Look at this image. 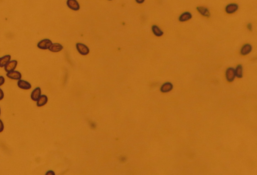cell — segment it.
Wrapping results in <instances>:
<instances>
[{
    "mask_svg": "<svg viewBox=\"0 0 257 175\" xmlns=\"http://www.w3.org/2000/svg\"><path fill=\"white\" fill-rule=\"evenodd\" d=\"M252 49V47L250 44H246L242 47L241 51V53L242 55H248L249 53H250Z\"/></svg>",
    "mask_w": 257,
    "mask_h": 175,
    "instance_id": "9a60e30c",
    "label": "cell"
},
{
    "mask_svg": "<svg viewBox=\"0 0 257 175\" xmlns=\"http://www.w3.org/2000/svg\"><path fill=\"white\" fill-rule=\"evenodd\" d=\"M17 85L18 87L23 90H29L31 88V85L27 81L22 80L21 79L18 80Z\"/></svg>",
    "mask_w": 257,
    "mask_h": 175,
    "instance_id": "8992f818",
    "label": "cell"
},
{
    "mask_svg": "<svg viewBox=\"0 0 257 175\" xmlns=\"http://www.w3.org/2000/svg\"><path fill=\"white\" fill-rule=\"evenodd\" d=\"M66 4L70 9L74 11H78L80 9V5L77 0H68Z\"/></svg>",
    "mask_w": 257,
    "mask_h": 175,
    "instance_id": "277c9868",
    "label": "cell"
},
{
    "mask_svg": "<svg viewBox=\"0 0 257 175\" xmlns=\"http://www.w3.org/2000/svg\"><path fill=\"white\" fill-rule=\"evenodd\" d=\"M4 129V125L2 122V121L0 119V133L3 131Z\"/></svg>",
    "mask_w": 257,
    "mask_h": 175,
    "instance_id": "d6986e66",
    "label": "cell"
},
{
    "mask_svg": "<svg viewBox=\"0 0 257 175\" xmlns=\"http://www.w3.org/2000/svg\"><path fill=\"white\" fill-rule=\"evenodd\" d=\"M239 6L236 4H231L226 6L225 11L228 14H233L237 11Z\"/></svg>",
    "mask_w": 257,
    "mask_h": 175,
    "instance_id": "9c48e42d",
    "label": "cell"
},
{
    "mask_svg": "<svg viewBox=\"0 0 257 175\" xmlns=\"http://www.w3.org/2000/svg\"><path fill=\"white\" fill-rule=\"evenodd\" d=\"M152 30L154 34L156 36H161L163 35V32L158 28L156 25H154L152 26Z\"/></svg>",
    "mask_w": 257,
    "mask_h": 175,
    "instance_id": "e0dca14e",
    "label": "cell"
},
{
    "mask_svg": "<svg viewBox=\"0 0 257 175\" xmlns=\"http://www.w3.org/2000/svg\"><path fill=\"white\" fill-rule=\"evenodd\" d=\"M109 1H111V0H109Z\"/></svg>",
    "mask_w": 257,
    "mask_h": 175,
    "instance_id": "484cf974",
    "label": "cell"
},
{
    "mask_svg": "<svg viewBox=\"0 0 257 175\" xmlns=\"http://www.w3.org/2000/svg\"><path fill=\"white\" fill-rule=\"evenodd\" d=\"M4 97V92L3 91V90L0 89V101H1L3 99Z\"/></svg>",
    "mask_w": 257,
    "mask_h": 175,
    "instance_id": "ffe728a7",
    "label": "cell"
},
{
    "mask_svg": "<svg viewBox=\"0 0 257 175\" xmlns=\"http://www.w3.org/2000/svg\"><path fill=\"white\" fill-rule=\"evenodd\" d=\"M17 61H16L15 60L9 61V63L5 66V70L7 72H11L14 71L17 67Z\"/></svg>",
    "mask_w": 257,
    "mask_h": 175,
    "instance_id": "3957f363",
    "label": "cell"
},
{
    "mask_svg": "<svg viewBox=\"0 0 257 175\" xmlns=\"http://www.w3.org/2000/svg\"><path fill=\"white\" fill-rule=\"evenodd\" d=\"M197 10L198 11V12L200 14H201L202 16H203L206 17H209L210 16V14L209 11L205 7H198L197 8Z\"/></svg>",
    "mask_w": 257,
    "mask_h": 175,
    "instance_id": "5bb4252c",
    "label": "cell"
},
{
    "mask_svg": "<svg viewBox=\"0 0 257 175\" xmlns=\"http://www.w3.org/2000/svg\"><path fill=\"white\" fill-rule=\"evenodd\" d=\"M0 115H1V108H0Z\"/></svg>",
    "mask_w": 257,
    "mask_h": 175,
    "instance_id": "d4e9b609",
    "label": "cell"
},
{
    "mask_svg": "<svg viewBox=\"0 0 257 175\" xmlns=\"http://www.w3.org/2000/svg\"><path fill=\"white\" fill-rule=\"evenodd\" d=\"M7 77L9 78V79L14 80H19L21 79L22 75L21 73L18 71H12L11 72H7Z\"/></svg>",
    "mask_w": 257,
    "mask_h": 175,
    "instance_id": "52a82bcc",
    "label": "cell"
},
{
    "mask_svg": "<svg viewBox=\"0 0 257 175\" xmlns=\"http://www.w3.org/2000/svg\"><path fill=\"white\" fill-rule=\"evenodd\" d=\"M135 1L138 4H142L145 2V0H135Z\"/></svg>",
    "mask_w": 257,
    "mask_h": 175,
    "instance_id": "cb8c5ba5",
    "label": "cell"
},
{
    "mask_svg": "<svg viewBox=\"0 0 257 175\" xmlns=\"http://www.w3.org/2000/svg\"><path fill=\"white\" fill-rule=\"evenodd\" d=\"M76 47L78 52L83 55H88L90 52V50L88 47L83 44L78 43L76 44Z\"/></svg>",
    "mask_w": 257,
    "mask_h": 175,
    "instance_id": "7a4b0ae2",
    "label": "cell"
},
{
    "mask_svg": "<svg viewBox=\"0 0 257 175\" xmlns=\"http://www.w3.org/2000/svg\"><path fill=\"white\" fill-rule=\"evenodd\" d=\"M48 98L45 95H41L37 101V106L39 107H42L47 103Z\"/></svg>",
    "mask_w": 257,
    "mask_h": 175,
    "instance_id": "8fae6325",
    "label": "cell"
},
{
    "mask_svg": "<svg viewBox=\"0 0 257 175\" xmlns=\"http://www.w3.org/2000/svg\"><path fill=\"white\" fill-rule=\"evenodd\" d=\"M63 49V46L60 44L53 43L51 47L49 48V50L53 53H58L62 51Z\"/></svg>",
    "mask_w": 257,
    "mask_h": 175,
    "instance_id": "30bf717a",
    "label": "cell"
},
{
    "mask_svg": "<svg viewBox=\"0 0 257 175\" xmlns=\"http://www.w3.org/2000/svg\"><path fill=\"white\" fill-rule=\"evenodd\" d=\"M247 27H248V30H252V28H253V27H252V24H250V23H249V24H248V25H247Z\"/></svg>",
    "mask_w": 257,
    "mask_h": 175,
    "instance_id": "7402d4cb",
    "label": "cell"
},
{
    "mask_svg": "<svg viewBox=\"0 0 257 175\" xmlns=\"http://www.w3.org/2000/svg\"><path fill=\"white\" fill-rule=\"evenodd\" d=\"M41 89L39 87L35 88L31 93V99L34 101H37L40 97L41 96Z\"/></svg>",
    "mask_w": 257,
    "mask_h": 175,
    "instance_id": "ba28073f",
    "label": "cell"
},
{
    "mask_svg": "<svg viewBox=\"0 0 257 175\" xmlns=\"http://www.w3.org/2000/svg\"><path fill=\"white\" fill-rule=\"evenodd\" d=\"M5 83V79L3 76H0V86L3 85Z\"/></svg>",
    "mask_w": 257,
    "mask_h": 175,
    "instance_id": "44dd1931",
    "label": "cell"
},
{
    "mask_svg": "<svg viewBox=\"0 0 257 175\" xmlns=\"http://www.w3.org/2000/svg\"><path fill=\"white\" fill-rule=\"evenodd\" d=\"M11 57L10 55H6L4 57L0 58V67L3 68L5 67L9 61L11 60Z\"/></svg>",
    "mask_w": 257,
    "mask_h": 175,
    "instance_id": "7c38bea8",
    "label": "cell"
},
{
    "mask_svg": "<svg viewBox=\"0 0 257 175\" xmlns=\"http://www.w3.org/2000/svg\"><path fill=\"white\" fill-rule=\"evenodd\" d=\"M52 44H53V42L51 40L49 39H44L42 40L38 43L37 47L41 49L46 50V49H49V48L51 47Z\"/></svg>",
    "mask_w": 257,
    "mask_h": 175,
    "instance_id": "6da1fadb",
    "label": "cell"
},
{
    "mask_svg": "<svg viewBox=\"0 0 257 175\" xmlns=\"http://www.w3.org/2000/svg\"><path fill=\"white\" fill-rule=\"evenodd\" d=\"M192 18V15L189 12H185L183 13L179 17V20L181 22H185L188 20L191 19Z\"/></svg>",
    "mask_w": 257,
    "mask_h": 175,
    "instance_id": "2e32d148",
    "label": "cell"
},
{
    "mask_svg": "<svg viewBox=\"0 0 257 175\" xmlns=\"http://www.w3.org/2000/svg\"><path fill=\"white\" fill-rule=\"evenodd\" d=\"M55 174L52 171H49L46 173V175H55Z\"/></svg>",
    "mask_w": 257,
    "mask_h": 175,
    "instance_id": "603a6c76",
    "label": "cell"
},
{
    "mask_svg": "<svg viewBox=\"0 0 257 175\" xmlns=\"http://www.w3.org/2000/svg\"><path fill=\"white\" fill-rule=\"evenodd\" d=\"M173 88V86L171 83H166L164 84L160 88L161 92L167 93L171 91Z\"/></svg>",
    "mask_w": 257,
    "mask_h": 175,
    "instance_id": "4fadbf2b",
    "label": "cell"
},
{
    "mask_svg": "<svg viewBox=\"0 0 257 175\" xmlns=\"http://www.w3.org/2000/svg\"><path fill=\"white\" fill-rule=\"evenodd\" d=\"M235 70V76L239 78L243 77V67L241 65L237 66Z\"/></svg>",
    "mask_w": 257,
    "mask_h": 175,
    "instance_id": "ac0fdd59",
    "label": "cell"
},
{
    "mask_svg": "<svg viewBox=\"0 0 257 175\" xmlns=\"http://www.w3.org/2000/svg\"><path fill=\"white\" fill-rule=\"evenodd\" d=\"M235 70L234 68H229L226 70V78L229 82H233L235 79Z\"/></svg>",
    "mask_w": 257,
    "mask_h": 175,
    "instance_id": "5b68a950",
    "label": "cell"
}]
</instances>
